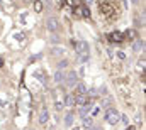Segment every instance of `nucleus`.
I'll return each instance as SVG.
<instances>
[{
	"label": "nucleus",
	"instance_id": "nucleus-1",
	"mask_svg": "<svg viewBox=\"0 0 146 130\" xmlns=\"http://www.w3.org/2000/svg\"><path fill=\"white\" fill-rule=\"evenodd\" d=\"M119 120H121L119 112L115 108H107V112H106V122H109L110 125H115V123H119Z\"/></svg>",
	"mask_w": 146,
	"mask_h": 130
},
{
	"label": "nucleus",
	"instance_id": "nucleus-2",
	"mask_svg": "<svg viewBox=\"0 0 146 130\" xmlns=\"http://www.w3.org/2000/svg\"><path fill=\"white\" fill-rule=\"evenodd\" d=\"M72 44L75 46V51H76L78 54H88V44H87L85 41H75V39H73Z\"/></svg>",
	"mask_w": 146,
	"mask_h": 130
},
{
	"label": "nucleus",
	"instance_id": "nucleus-3",
	"mask_svg": "<svg viewBox=\"0 0 146 130\" xmlns=\"http://www.w3.org/2000/svg\"><path fill=\"white\" fill-rule=\"evenodd\" d=\"M76 83H78V74H76L75 71H70L68 74H65V85H66L68 88L76 86Z\"/></svg>",
	"mask_w": 146,
	"mask_h": 130
},
{
	"label": "nucleus",
	"instance_id": "nucleus-4",
	"mask_svg": "<svg viewBox=\"0 0 146 130\" xmlns=\"http://www.w3.org/2000/svg\"><path fill=\"white\" fill-rule=\"evenodd\" d=\"M46 29H48L49 32H56V31L60 29V20L54 19V17H49V19L46 20Z\"/></svg>",
	"mask_w": 146,
	"mask_h": 130
},
{
	"label": "nucleus",
	"instance_id": "nucleus-5",
	"mask_svg": "<svg viewBox=\"0 0 146 130\" xmlns=\"http://www.w3.org/2000/svg\"><path fill=\"white\" fill-rule=\"evenodd\" d=\"M48 120H49V113H48V110H42L41 115H39V123H41V125H46Z\"/></svg>",
	"mask_w": 146,
	"mask_h": 130
},
{
	"label": "nucleus",
	"instance_id": "nucleus-6",
	"mask_svg": "<svg viewBox=\"0 0 146 130\" xmlns=\"http://www.w3.org/2000/svg\"><path fill=\"white\" fill-rule=\"evenodd\" d=\"M85 103H87V95H78V93L75 95V105H80L82 106Z\"/></svg>",
	"mask_w": 146,
	"mask_h": 130
},
{
	"label": "nucleus",
	"instance_id": "nucleus-7",
	"mask_svg": "<svg viewBox=\"0 0 146 130\" xmlns=\"http://www.w3.org/2000/svg\"><path fill=\"white\" fill-rule=\"evenodd\" d=\"M66 106H75V93H70V95H66V100L63 101Z\"/></svg>",
	"mask_w": 146,
	"mask_h": 130
},
{
	"label": "nucleus",
	"instance_id": "nucleus-8",
	"mask_svg": "<svg viewBox=\"0 0 146 130\" xmlns=\"http://www.w3.org/2000/svg\"><path fill=\"white\" fill-rule=\"evenodd\" d=\"M73 120H75L73 113H66V117H65V127H72V125H73Z\"/></svg>",
	"mask_w": 146,
	"mask_h": 130
},
{
	"label": "nucleus",
	"instance_id": "nucleus-9",
	"mask_svg": "<svg viewBox=\"0 0 146 130\" xmlns=\"http://www.w3.org/2000/svg\"><path fill=\"white\" fill-rule=\"evenodd\" d=\"M51 54L53 56H61V54H65V47H60V46L58 47H53L51 49Z\"/></svg>",
	"mask_w": 146,
	"mask_h": 130
},
{
	"label": "nucleus",
	"instance_id": "nucleus-10",
	"mask_svg": "<svg viewBox=\"0 0 146 130\" xmlns=\"http://www.w3.org/2000/svg\"><path fill=\"white\" fill-rule=\"evenodd\" d=\"M54 81H56V83L65 81V74L61 73V69H58V71H56V74H54Z\"/></svg>",
	"mask_w": 146,
	"mask_h": 130
},
{
	"label": "nucleus",
	"instance_id": "nucleus-11",
	"mask_svg": "<svg viewBox=\"0 0 146 130\" xmlns=\"http://www.w3.org/2000/svg\"><path fill=\"white\" fill-rule=\"evenodd\" d=\"M76 88H78V95H87V86L83 83H76Z\"/></svg>",
	"mask_w": 146,
	"mask_h": 130
},
{
	"label": "nucleus",
	"instance_id": "nucleus-12",
	"mask_svg": "<svg viewBox=\"0 0 146 130\" xmlns=\"http://www.w3.org/2000/svg\"><path fill=\"white\" fill-rule=\"evenodd\" d=\"M143 47H145V44H143V41H136V42L133 44V49H134L136 53H138V51H141Z\"/></svg>",
	"mask_w": 146,
	"mask_h": 130
},
{
	"label": "nucleus",
	"instance_id": "nucleus-13",
	"mask_svg": "<svg viewBox=\"0 0 146 130\" xmlns=\"http://www.w3.org/2000/svg\"><path fill=\"white\" fill-rule=\"evenodd\" d=\"M83 125H85L87 129H90V127L94 125V120H92L90 117H88V118H87V117H83Z\"/></svg>",
	"mask_w": 146,
	"mask_h": 130
},
{
	"label": "nucleus",
	"instance_id": "nucleus-14",
	"mask_svg": "<svg viewBox=\"0 0 146 130\" xmlns=\"http://www.w3.org/2000/svg\"><path fill=\"white\" fill-rule=\"evenodd\" d=\"M34 76L41 79V83H46V79H44V74H42V71H36V73H34Z\"/></svg>",
	"mask_w": 146,
	"mask_h": 130
},
{
	"label": "nucleus",
	"instance_id": "nucleus-15",
	"mask_svg": "<svg viewBox=\"0 0 146 130\" xmlns=\"http://www.w3.org/2000/svg\"><path fill=\"white\" fill-rule=\"evenodd\" d=\"M34 9H36V12H41V10H42V3H41L39 0H36V3H34Z\"/></svg>",
	"mask_w": 146,
	"mask_h": 130
},
{
	"label": "nucleus",
	"instance_id": "nucleus-16",
	"mask_svg": "<svg viewBox=\"0 0 146 130\" xmlns=\"http://www.w3.org/2000/svg\"><path fill=\"white\" fill-rule=\"evenodd\" d=\"M88 59V54H80L78 56V61H87Z\"/></svg>",
	"mask_w": 146,
	"mask_h": 130
},
{
	"label": "nucleus",
	"instance_id": "nucleus-17",
	"mask_svg": "<svg viewBox=\"0 0 146 130\" xmlns=\"http://www.w3.org/2000/svg\"><path fill=\"white\" fill-rule=\"evenodd\" d=\"M65 66H68V61H66V59H65V61H61V63L58 64V69H63Z\"/></svg>",
	"mask_w": 146,
	"mask_h": 130
},
{
	"label": "nucleus",
	"instance_id": "nucleus-18",
	"mask_svg": "<svg viewBox=\"0 0 146 130\" xmlns=\"http://www.w3.org/2000/svg\"><path fill=\"white\" fill-rule=\"evenodd\" d=\"M63 106H65V103H63V101H56V110H61Z\"/></svg>",
	"mask_w": 146,
	"mask_h": 130
},
{
	"label": "nucleus",
	"instance_id": "nucleus-19",
	"mask_svg": "<svg viewBox=\"0 0 146 130\" xmlns=\"http://www.w3.org/2000/svg\"><path fill=\"white\" fill-rule=\"evenodd\" d=\"M117 56H119V58H121V59H124V58H126V54H124V53H122V51H119V53H117Z\"/></svg>",
	"mask_w": 146,
	"mask_h": 130
},
{
	"label": "nucleus",
	"instance_id": "nucleus-20",
	"mask_svg": "<svg viewBox=\"0 0 146 130\" xmlns=\"http://www.w3.org/2000/svg\"><path fill=\"white\" fill-rule=\"evenodd\" d=\"M83 15H85V17H88V15H90V10H87V9H83Z\"/></svg>",
	"mask_w": 146,
	"mask_h": 130
},
{
	"label": "nucleus",
	"instance_id": "nucleus-21",
	"mask_svg": "<svg viewBox=\"0 0 146 130\" xmlns=\"http://www.w3.org/2000/svg\"><path fill=\"white\" fill-rule=\"evenodd\" d=\"M88 130H102V129H100V127H97V125H92Z\"/></svg>",
	"mask_w": 146,
	"mask_h": 130
},
{
	"label": "nucleus",
	"instance_id": "nucleus-22",
	"mask_svg": "<svg viewBox=\"0 0 146 130\" xmlns=\"http://www.w3.org/2000/svg\"><path fill=\"white\" fill-rule=\"evenodd\" d=\"M112 37H114V39H121V34H112ZM117 42H119V41H117Z\"/></svg>",
	"mask_w": 146,
	"mask_h": 130
},
{
	"label": "nucleus",
	"instance_id": "nucleus-23",
	"mask_svg": "<svg viewBox=\"0 0 146 130\" xmlns=\"http://www.w3.org/2000/svg\"><path fill=\"white\" fill-rule=\"evenodd\" d=\"M53 42H60V39H58V35H53V39H51Z\"/></svg>",
	"mask_w": 146,
	"mask_h": 130
},
{
	"label": "nucleus",
	"instance_id": "nucleus-24",
	"mask_svg": "<svg viewBox=\"0 0 146 130\" xmlns=\"http://www.w3.org/2000/svg\"><path fill=\"white\" fill-rule=\"evenodd\" d=\"M85 2H87V3H88V5H90V3H92V0H85Z\"/></svg>",
	"mask_w": 146,
	"mask_h": 130
},
{
	"label": "nucleus",
	"instance_id": "nucleus-25",
	"mask_svg": "<svg viewBox=\"0 0 146 130\" xmlns=\"http://www.w3.org/2000/svg\"><path fill=\"white\" fill-rule=\"evenodd\" d=\"M131 2H133V3H138V2H139V0H131Z\"/></svg>",
	"mask_w": 146,
	"mask_h": 130
},
{
	"label": "nucleus",
	"instance_id": "nucleus-26",
	"mask_svg": "<svg viewBox=\"0 0 146 130\" xmlns=\"http://www.w3.org/2000/svg\"><path fill=\"white\" fill-rule=\"evenodd\" d=\"M129 130H136V129H134V127H131V129H129Z\"/></svg>",
	"mask_w": 146,
	"mask_h": 130
},
{
	"label": "nucleus",
	"instance_id": "nucleus-27",
	"mask_svg": "<svg viewBox=\"0 0 146 130\" xmlns=\"http://www.w3.org/2000/svg\"><path fill=\"white\" fill-rule=\"evenodd\" d=\"M24 2H27V0H24Z\"/></svg>",
	"mask_w": 146,
	"mask_h": 130
}]
</instances>
